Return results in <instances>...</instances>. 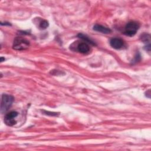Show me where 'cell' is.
<instances>
[{
	"label": "cell",
	"instance_id": "1",
	"mask_svg": "<svg viewBox=\"0 0 151 151\" xmlns=\"http://www.w3.org/2000/svg\"><path fill=\"white\" fill-rule=\"evenodd\" d=\"M14 97L8 94H4L2 96L1 103V113H5L11 107L14 101Z\"/></svg>",
	"mask_w": 151,
	"mask_h": 151
},
{
	"label": "cell",
	"instance_id": "2",
	"mask_svg": "<svg viewBox=\"0 0 151 151\" xmlns=\"http://www.w3.org/2000/svg\"><path fill=\"white\" fill-rule=\"evenodd\" d=\"M29 45V41L22 37H17L13 43V48L17 50H26L28 48Z\"/></svg>",
	"mask_w": 151,
	"mask_h": 151
},
{
	"label": "cell",
	"instance_id": "3",
	"mask_svg": "<svg viewBox=\"0 0 151 151\" xmlns=\"http://www.w3.org/2000/svg\"><path fill=\"white\" fill-rule=\"evenodd\" d=\"M139 28V25L138 23L134 21L129 22L126 24L124 28V34L127 36L132 37L136 34Z\"/></svg>",
	"mask_w": 151,
	"mask_h": 151
},
{
	"label": "cell",
	"instance_id": "4",
	"mask_svg": "<svg viewBox=\"0 0 151 151\" xmlns=\"http://www.w3.org/2000/svg\"><path fill=\"white\" fill-rule=\"evenodd\" d=\"M17 116H18V113L14 111H12L7 113L5 115L4 118L5 123L9 126H12L14 125L16 123V120H15V118Z\"/></svg>",
	"mask_w": 151,
	"mask_h": 151
},
{
	"label": "cell",
	"instance_id": "5",
	"mask_svg": "<svg viewBox=\"0 0 151 151\" xmlns=\"http://www.w3.org/2000/svg\"><path fill=\"white\" fill-rule=\"evenodd\" d=\"M110 45L114 49H121L124 46V41L119 38H112L110 41Z\"/></svg>",
	"mask_w": 151,
	"mask_h": 151
},
{
	"label": "cell",
	"instance_id": "6",
	"mask_svg": "<svg viewBox=\"0 0 151 151\" xmlns=\"http://www.w3.org/2000/svg\"><path fill=\"white\" fill-rule=\"evenodd\" d=\"M77 51L82 54H86L89 52L90 51V47L89 45L86 42H81L80 43L77 47Z\"/></svg>",
	"mask_w": 151,
	"mask_h": 151
},
{
	"label": "cell",
	"instance_id": "7",
	"mask_svg": "<svg viewBox=\"0 0 151 151\" xmlns=\"http://www.w3.org/2000/svg\"><path fill=\"white\" fill-rule=\"evenodd\" d=\"M93 29L103 34H109L111 32V29L110 28L99 24H96L93 27Z\"/></svg>",
	"mask_w": 151,
	"mask_h": 151
},
{
	"label": "cell",
	"instance_id": "8",
	"mask_svg": "<svg viewBox=\"0 0 151 151\" xmlns=\"http://www.w3.org/2000/svg\"><path fill=\"white\" fill-rule=\"evenodd\" d=\"M141 40L145 43H150V35L147 34H144L141 36Z\"/></svg>",
	"mask_w": 151,
	"mask_h": 151
},
{
	"label": "cell",
	"instance_id": "9",
	"mask_svg": "<svg viewBox=\"0 0 151 151\" xmlns=\"http://www.w3.org/2000/svg\"><path fill=\"white\" fill-rule=\"evenodd\" d=\"M48 26V23L46 20H42L40 24V28L41 29H45Z\"/></svg>",
	"mask_w": 151,
	"mask_h": 151
},
{
	"label": "cell",
	"instance_id": "10",
	"mask_svg": "<svg viewBox=\"0 0 151 151\" xmlns=\"http://www.w3.org/2000/svg\"><path fill=\"white\" fill-rule=\"evenodd\" d=\"M78 36L80 38H81V39L85 40L86 42H88V43H90V44H91L94 45V43L92 41H91L90 39H88V38H87V37H86V36H84V35H83V34H78Z\"/></svg>",
	"mask_w": 151,
	"mask_h": 151
},
{
	"label": "cell",
	"instance_id": "11",
	"mask_svg": "<svg viewBox=\"0 0 151 151\" xmlns=\"http://www.w3.org/2000/svg\"><path fill=\"white\" fill-rule=\"evenodd\" d=\"M44 112L48 115H51V116H56L57 113H53V112H49V111H44Z\"/></svg>",
	"mask_w": 151,
	"mask_h": 151
},
{
	"label": "cell",
	"instance_id": "12",
	"mask_svg": "<svg viewBox=\"0 0 151 151\" xmlns=\"http://www.w3.org/2000/svg\"><path fill=\"white\" fill-rule=\"evenodd\" d=\"M1 62H2V61H3V60H4V58H3V57H1Z\"/></svg>",
	"mask_w": 151,
	"mask_h": 151
}]
</instances>
